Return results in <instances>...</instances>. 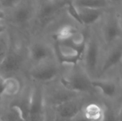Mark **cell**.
Segmentation results:
<instances>
[{
  "mask_svg": "<svg viewBox=\"0 0 122 121\" xmlns=\"http://www.w3.org/2000/svg\"><path fill=\"white\" fill-rule=\"evenodd\" d=\"M91 83L92 88L99 90L104 96L108 98H113L117 94V85L111 80L92 79Z\"/></svg>",
  "mask_w": 122,
  "mask_h": 121,
  "instance_id": "obj_14",
  "label": "cell"
},
{
  "mask_svg": "<svg viewBox=\"0 0 122 121\" xmlns=\"http://www.w3.org/2000/svg\"><path fill=\"white\" fill-rule=\"evenodd\" d=\"M112 6L117 9H122V0H108Z\"/></svg>",
  "mask_w": 122,
  "mask_h": 121,
  "instance_id": "obj_22",
  "label": "cell"
},
{
  "mask_svg": "<svg viewBox=\"0 0 122 121\" xmlns=\"http://www.w3.org/2000/svg\"><path fill=\"white\" fill-rule=\"evenodd\" d=\"M10 49V36L6 27L0 24V66Z\"/></svg>",
  "mask_w": 122,
  "mask_h": 121,
  "instance_id": "obj_18",
  "label": "cell"
},
{
  "mask_svg": "<svg viewBox=\"0 0 122 121\" xmlns=\"http://www.w3.org/2000/svg\"><path fill=\"white\" fill-rule=\"evenodd\" d=\"M75 7L79 21V25L83 26H91L100 22L105 12L107 11L104 9Z\"/></svg>",
  "mask_w": 122,
  "mask_h": 121,
  "instance_id": "obj_10",
  "label": "cell"
},
{
  "mask_svg": "<svg viewBox=\"0 0 122 121\" xmlns=\"http://www.w3.org/2000/svg\"><path fill=\"white\" fill-rule=\"evenodd\" d=\"M21 90L20 81L14 76L4 78V95L13 96L17 95Z\"/></svg>",
  "mask_w": 122,
  "mask_h": 121,
  "instance_id": "obj_19",
  "label": "cell"
},
{
  "mask_svg": "<svg viewBox=\"0 0 122 121\" xmlns=\"http://www.w3.org/2000/svg\"><path fill=\"white\" fill-rule=\"evenodd\" d=\"M39 0H19L12 7L6 9V19L17 26H26L36 20Z\"/></svg>",
  "mask_w": 122,
  "mask_h": 121,
  "instance_id": "obj_1",
  "label": "cell"
},
{
  "mask_svg": "<svg viewBox=\"0 0 122 121\" xmlns=\"http://www.w3.org/2000/svg\"><path fill=\"white\" fill-rule=\"evenodd\" d=\"M91 81L92 79L86 73L78 71L61 78V84L64 89L74 93L89 91L92 88Z\"/></svg>",
  "mask_w": 122,
  "mask_h": 121,
  "instance_id": "obj_4",
  "label": "cell"
},
{
  "mask_svg": "<svg viewBox=\"0 0 122 121\" xmlns=\"http://www.w3.org/2000/svg\"><path fill=\"white\" fill-rule=\"evenodd\" d=\"M84 51L79 50L67 42H56V53L60 63L76 66L82 59Z\"/></svg>",
  "mask_w": 122,
  "mask_h": 121,
  "instance_id": "obj_5",
  "label": "cell"
},
{
  "mask_svg": "<svg viewBox=\"0 0 122 121\" xmlns=\"http://www.w3.org/2000/svg\"><path fill=\"white\" fill-rule=\"evenodd\" d=\"M58 75L56 66L49 61L37 64L30 71V76L35 81L47 83L53 81Z\"/></svg>",
  "mask_w": 122,
  "mask_h": 121,
  "instance_id": "obj_7",
  "label": "cell"
},
{
  "mask_svg": "<svg viewBox=\"0 0 122 121\" xmlns=\"http://www.w3.org/2000/svg\"><path fill=\"white\" fill-rule=\"evenodd\" d=\"M105 109L97 103H89L84 106L82 113L90 121H103Z\"/></svg>",
  "mask_w": 122,
  "mask_h": 121,
  "instance_id": "obj_15",
  "label": "cell"
},
{
  "mask_svg": "<svg viewBox=\"0 0 122 121\" xmlns=\"http://www.w3.org/2000/svg\"><path fill=\"white\" fill-rule=\"evenodd\" d=\"M122 59V47L121 44H117L112 48L106 56L100 69L102 75L121 63Z\"/></svg>",
  "mask_w": 122,
  "mask_h": 121,
  "instance_id": "obj_12",
  "label": "cell"
},
{
  "mask_svg": "<svg viewBox=\"0 0 122 121\" xmlns=\"http://www.w3.org/2000/svg\"><path fill=\"white\" fill-rule=\"evenodd\" d=\"M99 57L100 45L94 37H91L86 40L82 56L86 74L91 79L98 71Z\"/></svg>",
  "mask_w": 122,
  "mask_h": 121,
  "instance_id": "obj_3",
  "label": "cell"
},
{
  "mask_svg": "<svg viewBox=\"0 0 122 121\" xmlns=\"http://www.w3.org/2000/svg\"><path fill=\"white\" fill-rule=\"evenodd\" d=\"M122 9L114 8L107 10L103 16L102 34L108 45L115 44L122 37Z\"/></svg>",
  "mask_w": 122,
  "mask_h": 121,
  "instance_id": "obj_2",
  "label": "cell"
},
{
  "mask_svg": "<svg viewBox=\"0 0 122 121\" xmlns=\"http://www.w3.org/2000/svg\"><path fill=\"white\" fill-rule=\"evenodd\" d=\"M44 102L41 91L35 88L29 97V106L25 121H43Z\"/></svg>",
  "mask_w": 122,
  "mask_h": 121,
  "instance_id": "obj_6",
  "label": "cell"
},
{
  "mask_svg": "<svg viewBox=\"0 0 122 121\" xmlns=\"http://www.w3.org/2000/svg\"><path fill=\"white\" fill-rule=\"evenodd\" d=\"M6 16V14L5 10L1 9V8H0V22L4 21L5 20Z\"/></svg>",
  "mask_w": 122,
  "mask_h": 121,
  "instance_id": "obj_25",
  "label": "cell"
},
{
  "mask_svg": "<svg viewBox=\"0 0 122 121\" xmlns=\"http://www.w3.org/2000/svg\"><path fill=\"white\" fill-rule=\"evenodd\" d=\"M63 10V9L51 0H39L36 21L40 24H46L55 19Z\"/></svg>",
  "mask_w": 122,
  "mask_h": 121,
  "instance_id": "obj_8",
  "label": "cell"
},
{
  "mask_svg": "<svg viewBox=\"0 0 122 121\" xmlns=\"http://www.w3.org/2000/svg\"><path fill=\"white\" fill-rule=\"evenodd\" d=\"M21 66V58L20 55L10 48L0 66V73L3 76L15 73L20 68Z\"/></svg>",
  "mask_w": 122,
  "mask_h": 121,
  "instance_id": "obj_11",
  "label": "cell"
},
{
  "mask_svg": "<svg viewBox=\"0 0 122 121\" xmlns=\"http://www.w3.org/2000/svg\"><path fill=\"white\" fill-rule=\"evenodd\" d=\"M71 121H89L85 116H84V115L83 114V113H82V111L79 113V114H78L76 117H74L72 120Z\"/></svg>",
  "mask_w": 122,
  "mask_h": 121,
  "instance_id": "obj_23",
  "label": "cell"
},
{
  "mask_svg": "<svg viewBox=\"0 0 122 121\" xmlns=\"http://www.w3.org/2000/svg\"><path fill=\"white\" fill-rule=\"evenodd\" d=\"M4 77L0 73V97L4 95Z\"/></svg>",
  "mask_w": 122,
  "mask_h": 121,
  "instance_id": "obj_24",
  "label": "cell"
},
{
  "mask_svg": "<svg viewBox=\"0 0 122 121\" xmlns=\"http://www.w3.org/2000/svg\"><path fill=\"white\" fill-rule=\"evenodd\" d=\"M29 53L30 58L39 64L49 60L51 55V50L44 43L36 41L30 46Z\"/></svg>",
  "mask_w": 122,
  "mask_h": 121,
  "instance_id": "obj_13",
  "label": "cell"
},
{
  "mask_svg": "<svg viewBox=\"0 0 122 121\" xmlns=\"http://www.w3.org/2000/svg\"><path fill=\"white\" fill-rule=\"evenodd\" d=\"M83 108L81 102L75 98L54 106V110L57 116L65 121H71L82 111Z\"/></svg>",
  "mask_w": 122,
  "mask_h": 121,
  "instance_id": "obj_9",
  "label": "cell"
},
{
  "mask_svg": "<svg viewBox=\"0 0 122 121\" xmlns=\"http://www.w3.org/2000/svg\"><path fill=\"white\" fill-rule=\"evenodd\" d=\"M103 121H122L121 113L114 111L110 108L105 109Z\"/></svg>",
  "mask_w": 122,
  "mask_h": 121,
  "instance_id": "obj_20",
  "label": "cell"
},
{
  "mask_svg": "<svg viewBox=\"0 0 122 121\" xmlns=\"http://www.w3.org/2000/svg\"><path fill=\"white\" fill-rule=\"evenodd\" d=\"M78 30V28L70 24H64L60 26L54 34V39L56 42H64Z\"/></svg>",
  "mask_w": 122,
  "mask_h": 121,
  "instance_id": "obj_17",
  "label": "cell"
},
{
  "mask_svg": "<svg viewBox=\"0 0 122 121\" xmlns=\"http://www.w3.org/2000/svg\"><path fill=\"white\" fill-rule=\"evenodd\" d=\"M55 4H56L58 6L63 9H66L67 6H69L71 4H73L74 0H51Z\"/></svg>",
  "mask_w": 122,
  "mask_h": 121,
  "instance_id": "obj_21",
  "label": "cell"
},
{
  "mask_svg": "<svg viewBox=\"0 0 122 121\" xmlns=\"http://www.w3.org/2000/svg\"><path fill=\"white\" fill-rule=\"evenodd\" d=\"M73 4L76 7L104 10H108L114 8L108 0H74Z\"/></svg>",
  "mask_w": 122,
  "mask_h": 121,
  "instance_id": "obj_16",
  "label": "cell"
}]
</instances>
